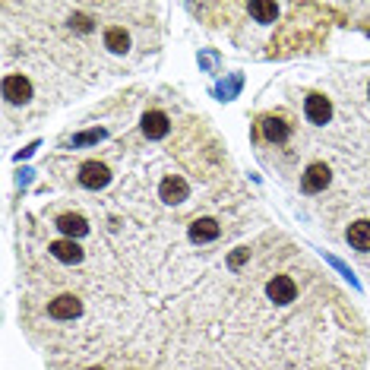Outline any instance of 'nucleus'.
<instances>
[{"label": "nucleus", "instance_id": "obj_1", "mask_svg": "<svg viewBox=\"0 0 370 370\" xmlns=\"http://www.w3.org/2000/svg\"><path fill=\"white\" fill-rule=\"evenodd\" d=\"M266 295H269V301H275V304H288V301H295L297 297V281L291 279V275L279 272V275L269 279Z\"/></svg>", "mask_w": 370, "mask_h": 370}, {"label": "nucleus", "instance_id": "obj_2", "mask_svg": "<svg viewBox=\"0 0 370 370\" xmlns=\"http://www.w3.org/2000/svg\"><path fill=\"white\" fill-rule=\"evenodd\" d=\"M3 98H7L10 104H23L32 98V82L26 80V76L19 73H7V80H3Z\"/></svg>", "mask_w": 370, "mask_h": 370}, {"label": "nucleus", "instance_id": "obj_3", "mask_svg": "<svg viewBox=\"0 0 370 370\" xmlns=\"http://www.w3.org/2000/svg\"><path fill=\"white\" fill-rule=\"evenodd\" d=\"M158 196H162L165 203H184L187 196H190V184H187L181 174H168V178L162 181V187H158Z\"/></svg>", "mask_w": 370, "mask_h": 370}, {"label": "nucleus", "instance_id": "obj_4", "mask_svg": "<svg viewBox=\"0 0 370 370\" xmlns=\"http://www.w3.org/2000/svg\"><path fill=\"white\" fill-rule=\"evenodd\" d=\"M80 184L86 187V190H98V187H104L108 184V168L104 165H98V162H86V165H80Z\"/></svg>", "mask_w": 370, "mask_h": 370}, {"label": "nucleus", "instance_id": "obj_5", "mask_svg": "<svg viewBox=\"0 0 370 370\" xmlns=\"http://www.w3.org/2000/svg\"><path fill=\"white\" fill-rule=\"evenodd\" d=\"M307 118H311V124H317V127H323V124H329V118H333V104H329V98L326 95H307Z\"/></svg>", "mask_w": 370, "mask_h": 370}, {"label": "nucleus", "instance_id": "obj_6", "mask_svg": "<svg viewBox=\"0 0 370 370\" xmlns=\"http://www.w3.org/2000/svg\"><path fill=\"white\" fill-rule=\"evenodd\" d=\"M48 313H51L54 320H73V317H80L82 313V304L76 301L73 295H60V297H54V301L48 304Z\"/></svg>", "mask_w": 370, "mask_h": 370}, {"label": "nucleus", "instance_id": "obj_7", "mask_svg": "<svg viewBox=\"0 0 370 370\" xmlns=\"http://www.w3.org/2000/svg\"><path fill=\"white\" fill-rule=\"evenodd\" d=\"M326 184H329V168L326 165H311L307 168V174L301 178V190L304 193H320V190H326Z\"/></svg>", "mask_w": 370, "mask_h": 370}, {"label": "nucleus", "instance_id": "obj_8", "mask_svg": "<svg viewBox=\"0 0 370 370\" xmlns=\"http://www.w3.org/2000/svg\"><path fill=\"white\" fill-rule=\"evenodd\" d=\"M142 133H146L149 140H162V136H168V114L149 111L146 118H142Z\"/></svg>", "mask_w": 370, "mask_h": 370}, {"label": "nucleus", "instance_id": "obj_9", "mask_svg": "<svg viewBox=\"0 0 370 370\" xmlns=\"http://www.w3.org/2000/svg\"><path fill=\"white\" fill-rule=\"evenodd\" d=\"M219 234H222V228H219V222H212V219H196V222L190 225V241H196V244L215 241Z\"/></svg>", "mask_w": 370, "mask_h": 370}, {"label": "nucleus", "instance_id": "obj_10", "mask_svg": "<svg viewBox=\"0 0 370 370\" xmlns=\"http://www.w3.org/2000/svg\"><path fill=\"white\" fill-rule=\"evenodd\" d=\"M247 13H250L257 23L269 26V23H275V16H279V7H275L272 0H250V3H247Z\"/></svg>", "mask_w": 370, "mask_h": 370}, {"label": "nucleus", "instance_id": "obj_11", "mask_svg": "<svg viewBox=\"0 0 370 370\" xmlns=\"http://www.w3.org/2000/svg\"><path fill=\"white\" fill-rule=\"evenodd\" d=\"M48 250H51L54 259H60V263H70V266L82 259V247L73 244V241H57V244H51Z\"/></svg>", "mask_w": 370, "mask_h": 370}, {"label": "nucleus", "instance_id": "obj_12", "mask_svg": "<svg viewBox=\"0 0 370 370\" xmlns=\"http://www.w3.org/2000/svg\"><path fill=\"white\" fill-rule=\"evenodd\" d=\"M259 130H263V136H266L269 142H281L288 136V124L281 118H263L259 120Z\"/></svg>", "mask_w": 370, "mask_h": 370}, {"label": "nucleus", "instance_id": "obj_13", "mask_svg": "<svg viewBox=\"0 0 370 370\" xmlns=\"http://www.w3.org/2000/svg\"><path fill=\"white\" fill-rule=\"evenodd\" d=\"M348 241L355 250H370V222H355L348 228Z\"/></svg>", "mask_w": 370, "mask_h": 370}, {"label": "nucleus", "instance_id": "obj_14", "mask_svg": "<svg viewBox=\"0 0 370 370\" xmlns=\"http://www.w3.org/2000/svg\"><path fill=\"white\" fill-rule=\"evenodd\" d=\"M57 228L64 231L67 237H82L86 234V219H82V215H60Z\"/></svg>", "mask_w": 370, "mask_h": 370}, {"label": "nucleus", "instance_id": "obj_15", "mask_svg": "<svg viewBox=\"0 0 370 370\" xmlns=\"http://www.w3.org/2000/svg\"><path fill=\"white\" fill-rule=\"evenodd\" d=\"M104 45L111 48L114 54H124L127 45H130V38H127V32L120 29V26H111V29L104 32Z\"/></svg>", "mask_w": 370, "mask_h": 370}, {"label": "nucleus", "instance_id": "obj_16", "mask_svg": "<svg viewBox=\"0 0 370 370\" xmlns=\"http://www.w3.org/2000/svg\"><path fill=\"white\" fill-rule=\"evenodd\" d=\"M244 259H250V250H234V253L228 257V266H231V269H237L241 263H244Z\"/></svg>", "mask_w": 370, "mask_h": 370}, {"label": "nucleus", "instance_id": "obj_17", "mask_svg": "<svg viewBox=\"0 0 370 370\" xmlns=\"http://www.w3.org/2000/svg\"><path fill=\"white\" fill-rule=\"evenodd\" d=\"M86 370H104V367H86Z\"/></svg>", "mask_w": 370, "mask_h": 370}]
</instances>
